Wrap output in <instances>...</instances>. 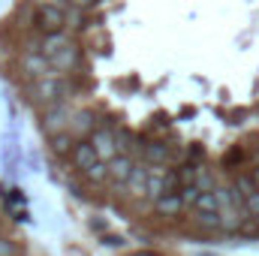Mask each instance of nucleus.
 Returning a JSON list of instances; mask_svg holds the SVG:
<instances>
[{"mask_svg": "<svg viewBox=\"0 0 259 256\" xmlns=\"http://www.w3.org/2000/svg\"><path fill=\"white\" fill-rule=\"evenodd\" d=\"M72 163H75V169H78L84 178H91L94 184H103V181L109 178V163H103V160L97 157V151H94L91 142H75V145H72Z\"/></svg>", "mask_w": 259, "mask_h": 256, "instance_id": "nucleus-1", "label": "nucleus"}, {"mask_svg": "<svg viewBox=\"0 0 259 256\" xmlns=\"http://www.w3.org/2000/svg\"><path fill=\"white\" fill-rule=\"evenodd\" d=\"M33 100L36 103H46V106H55V103H66V81L61 75H49V78H39L33 81Z\"/></svg>", "mask_w": 259, "mask_h": 256, "instance_id": "nucleus-2", "label": "nucleus"}, {"mask_svg": "<svg viewBox=\"0 0 259 256\" xmlns=\"http://www.w3.org/2000/svg\"><path fill=\"white\" fill-rule=\"evenodd\" d=\"M72 118H75V112H72L66 103H55V106H49V109H46V115H42V130H46L49 136L69 133Z\"/></svg>", "mask_w": 259, "mask_h": 256, "instance_id": "nucleus-3", "label": "nucleus"}, {"mask_svg": "<svg viewBox=\"0 0 259 256\" xmlns=\"http://www.w3.org/2000/svg\"><path fill=\"white\" fill-rule=\"evenodd\" d=\"M91 145H94V151H97V157L103 160V163H112L121 151H118V139H115V130L112 127H97V133L88 139Z\"/></svg>", "mask_w": 259, "mask_h": 256, "instance_id": "nucleus-4", "label": "nucleus"}, {"mask_svg": "<svg viewBox=\"0 0 259 256\" xmlns=\"http://www.w3.org/2000/svg\"><path fill=\"white\" fill-rule=\"evenodd\" d=\"M21 69H24L33 81L49 78V75H58V72L52 69V61H49L46 55H33V52H24V55H21Z\"/></svg>", "mask_w": 259, "mask_h": 256, "instance_id": "nucleus-5", "label": "nucleus"}, {"mask_svg": "<svg viewBox=\"0 0 259 256\" xmlns=\"http://www.w3.org/2000/svg\"><path fill=\"white\" fill-rule=\"evenodd\" d=\"M66 24V15L55 6H36V27L42 33H61Z\"/></svg>", "mask_w": 259, "mask_h": 256, "instance_id": "nucleus-6", "label": "nucleus"}, {"mask_svg": "<svg viewBox=\"0 0 259 256\" xmlns=\"http://www.w3.org/2000/svg\"><path fill=\"white\" fill-rule=\"evenodd\" d=\"M133 169H136L133 154H118V157L109 163V178H112L115 184H127L130 175H133Z\"/></svg>", "mask_w": 259, "mask_h": 256, "instance_id": "nucleus-7", "label": "nucleus"}, {"mask_svg": "<svg viewBox=\"0 0 259 256\" xmlns=\"http://www.w3.org/2000/svg\"><path fill=\"white\" fill-rule=\"evenodd\" d=\"M94 133H97L94 115H91V112H75V118H72V124H69V136H75L78 142H88Z\"/></svg>", "mask_w": 259, "mask_h": 256, "instance_id": "nucleus-8", "label": "nucleus"}, {"mask_svg": "<svg viewBox=\"0 0 259 256\" xmlns=\"http://www.w3.org/2000/svg\"><path fill=\"white\" fill-rule=\"evenodd\" d=\"M49 61H52V69H55L58 75H64V72H69V69H75V64H78V49H75V42L66 46L64 52L52 55Z\"/></svg>", "mask_w": 259, "mask_h": 256, "instance_id": "nucleus-9", "label": "nucleus"}, {"mask_svg": "<svg viewBox=\"0 0 259 256\" xmlns=\"http://www.w3.org/2000/svg\"><path fill=\"white\" fill-rule=\"evenodd\" d=\"M66 46H72V39H69V33H66V30H61V33H46L39 49H42V55H46V58H52V55L64 52Z\"/></svg>", "mask_w": 259, "mask_h": 256, "instance_id": "nucleus-10", "label": "nucleus"}, {"mask_svg": "<svg viewBox=\"0 0 259 256\" xmlns=\"http://www.w3.org/2000/svg\"><path fill=\"white\" fill-rule=\"evenodd\" d=\"M154 208H157L160 214L178 217V214L184 211V199H181V190H178V193H166L163 199H157V202H154Z\"/></svg>", "mask_w": 259, "mask_h": 256, "instance_id": "nucleus-11", "label": "nucleus"}, {"mask_svg": "<svg viewBox=\"0 0 259 256\" xmlns=\"http://www.w3.org/2000/svg\"><path fill=\"white\" fill-rule=\"evenodd\" d=\"M142 157H145L148 166H166V163H169V151H166L160 142H148V145H142Z\"/></svg>", "mask_w": 259, "mask_h": 256, "instance_id": "nucleus-12", "label": "nucleus"}, {"mask_svg": "<svg viewBox=\"0 0 259 256\" xmlns=\"http://www.w3.org/2000/svg\"><path fill=\"white\" fill-rule=\"evenodd\" d=\"M148 163H136V169H133V175H130V181H127V187L133 196H142V193L148 190Z\"/></svg>", "mask_w": 259, "mask_h": 256, "instance_id": "nucleus-13", "label": "nucleus"}, {"mask_svg": "<svg viewBox=\"0 0 259 256\" xmlns=\"http://www.w3.org/2000/svg\"><path fill=\"white\" fill-rule=\"evenodd\" d=\"M196 214H220V205H217V193H199L196 199Z\"/></svg>", "mask_w": 259, "mask_h": 256, "instance_id": "nucleus-14", "label": "nucleus"}, {"mask_svg": "<svg viewBox=\"0 0 259 256\" xmlns=\"http://www.w3.org/2000/svg\"><path fill=\"white\" fill-rule=\"evenodd\" d=\"M33 3H36V6H55V9H61V12H64L66 18H69V15H75V9H78L72 0H33Z\"/></svg>", "mask_w": 259, "mask_h": 256, "instance_id": "nucleus-15", "label": "nucleus"}, {"mask_svg": "<svg viewBox=\"0 0 259 256\" xmlns=\"http://www.w3.org/2000/svg\"><path fill=\"white\" fill-rule=\"evenodd\" d=\"M52 151L55 154H72V148H69V133H61V136H52Z\"/></svg>", "mask_w": 259, "mask_h": 256, "instance_id": "nucleus-16", "label": "nucleus"}, {"mask_svg": "<svg viewBox=\"0 0 259 256\" xmlns=\"http://www.w3.org/2000/svg\"><path fill=\"white\" fill-rule=\"evenodd\" d=\"M0 256H18L15 241H9V238H3V235H0Z\"/></svg>", "mask_w": 259, "mask_h": 256, "instance_id": "nucleus-17", "label": "nucleus"}, {"mask_svg": "<svg viewBox=\"0 0 259 256\" xmlns=\"http://www.w3.org/2000/svg\"><path fill=\"white\" fill-rule=\"evenodd\" d=\"M72 3H75V6H78V9H84V6H94V3H97V0H72Z\"/></svg>", "mask_w": 259, "mask_h": 256, "instance_id": "nucleus-18", "label": "nucleus"}, {"mask_svg": "<svg viewBox=\"0 0 259 256\" xmlns=\"http://www.w3.org/2000/svg\"><path fill=\"white\" fill-rule=\"evenodd\" d=\"M250 178H253V184H256V190H259V166L253 169V175H250Z\"/></svg>", "mask_w": 259, "mask_h": 256, "instance_id": "nucleus-19", "label": "nucleus"}]
</instances>
